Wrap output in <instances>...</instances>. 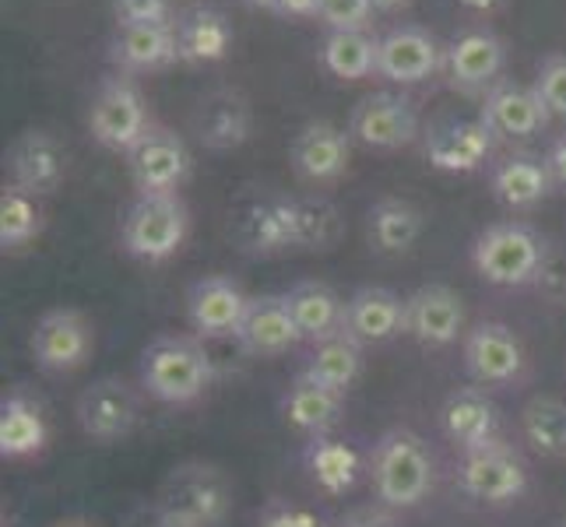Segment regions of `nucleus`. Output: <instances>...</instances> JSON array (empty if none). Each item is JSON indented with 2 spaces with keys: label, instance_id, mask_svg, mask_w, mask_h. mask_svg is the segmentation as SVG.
Wrapping results in <instances>:
<instances>
[{
  "label": "nucleus",
  "instance_id": "nucleus-1",
  "mask_svg": "<svg viewBox=\"0 0 566 527\" xmlns=\"http://www.w3.org/2000/svg\"><path fill=\"white\" fill-rule=\"evenodd\" d=\"M369 482L374 493L390 510H416L429 499L437 482V461L429 446L412 429H387L369 454Z\"/></svg>",
  "mask_w": 566,
  "mask_h": 527
},
{
  "label": "nucleus",
  "instance_id": "nucleus-2",
  "mask_svg": "<svg viewBox=\"0 0 566 527\" xmlns=\"http://www.w3.org/2000/svg\"><path fill=\"white\" fill-rule=\"evenodd\" d=\"M214 380V362L198 335H159L142 356L145 394L163 404L198 401Z\"/></svg>",
  "mask_w": 566,
  "mask_h": 527
},
{
  "label": "nucleus",
  "instance_id": "nucleus-3",
  "mask_svg": "<svg viewBox=\"0 0 566 527\" xmlns=\"http://www.w3.org/2000/svg\"><path fill=\"white\" fill-rule=\"evenodd\" d=\"M549 257V243L528 222L485 225L472 243V267L482 282L500 288H524L538 282V271Z\"/></svg>",
  "mask_w": 566,
  "mask_h": 527
},
{
  "label": "nucleus",
  "instance_id": "nucleus-4",
  "mask_svg": "<svg viewBox=\"0 0 566 527\" xmlns=\"http://www.w3.org/2000/svg\"><path fill=\"white\" fill-rule=\"evenodd\" d=\"M229 514V482L211 464H180L163 482L151 517L163 527H219Z\"/></svg>",
  "mask_w": 566,
  "mask_h": 527
},
{
  "label": "nucleus",
  "instance_id": "nucleus-5",
  "mask_svg": "<svg viewBox=\"0 0 566 527\" xmlns=\"http://www.w3.org/2000/svg\"><path fill=\"white\" fill-rule=\"evenodd\" d=\"M190 208L180 193H138L124 214L120 246L134 261L163 264L187 243Z\"/></svg>",
  "mask_w": 566,
  "mask_h": 527
},
{
  "label": "nucleus",
  "instance_id": "nucleus-6",
  "mask_svg": "<svg viewBox=\"0 0 566 527\" xmlns=\"http://www.w3.org/2000/svg\"><path fill=\"white\" fill-rule=\"evenodd\" d=\"M151 113L145 103V92L130 74H109L99 85L88 109L92 138L109 151L127 155L151 130Z\"/></svg>",
  "mask_w": 566,
  "mask_h": 527
},
{
  "label": "nucleus",
  "instance_id": "nucleus-7",
  "mask_svg": "<svg viewBox=\"0 0 566 527\" xmlns=\"http://www.w3.org/2000/svg\"><path fill=\"white\" fill-rule=\"evenodd\" d=\"M29 345H32V359L39 369L64 377V373H74V369H82L92 359L95 330L82 309L56 306L35 320Z\"/></svg>",
  "mask_w": 566,
  "mask_h": 527
},
{
  "label": "nucleus",
  "instance_id": "nucleus-8",
  "mask_svg": "<svg viewBox=\"0 0 566 527\" xmlns=\"http://www.w3.org/2000/svg\"><path fill=\"white\" fill-rule=\"evenodd\" d=\"M458 489L485 506L517 503L528 493V464L506 443H493L475 454H461Z\"/></svg>",
  "mask_w": 566,
  "mask_h": 527
},
{
  "label": "nucleus",
  "instance_id": "nucleus-9",
  "mask_svg": "<svg viewBox=\"0 0 566 527\" xmlns=\"http://www.w3.org/2000/svg\"><path fill=\"white\" fill-rule=\"evenodd\" d=\"M74 415L88 440L120 443L138 429V419H142L138 390L120 377H99L77 394Z\"/></svg>",
  "mask_w": 566,
  "mask_h": 527
},
{
  "label": "nucleus",
  "instance_id": "nucleus-10",
  "mask_svg": "<svg viewBox=\"0 0 566 527\" xmlns=\"http://www.w3.org/2000/svg\"><path fill=\"white\" fill-rule=\"evenodd\" d=\"M506 61L503 39L493 29H464L443 50V74L447 85L461 95H485L496 82Z\"/></svg>",
  "mask_w": 566,
  "mask_h": 527
},
{
  "label": "nucleus",
  "instance_id": "nucleus-11",
  "mask_svg": "<svg viewBox=\"0 0 566 527\" xmlns=\"http://www.w3.org/2000/svg\"><path fill=\"white\" fill-rule=\"evenodd\" d=\"M127 169L138 193H180L190 176V151L169 127H151L127 151Z\"/></svg>",
  "mask_w": 566,
  "mask_h": 527
},
{
  "label": "nucleus",
  "instance_id": "nucleus-12",
  "mask_svg": "<svg viewBox=\"0 0 566 527\" xmlns=\"http://www.w3.org/2000/svg\"><path fill=\"white\" fill-rule=\"evenodd\" d=\"M353 141L374 151H395L419 138V113L412 99H405L398 92H374L359 99L348 120Z\"/></svg>",
  "mask_w": 566,
  "mask_h": 527
},
{
  "label": "nucleus",
  "instance_id": "nucleus-13",
  "mask_svg": "<svg viewBox=\"0 0 566 527\" xmlns=\"http://www.w3.org/2000/svg\"><path fill=\"white\" fill-rule=\"evenodd\" d=\"M237 243L247 257H282L289 250H300L296 243V211H292V198H279V193H261L250 198L237 211Z\"/></svg>",
  "mask_w": 566,
  "mask_h": 527
},
{
  "label": "nucleus",
  "instance_id": "nucleus-14",
  "mask_svg": "<svg viewBox=\"0 0 566 527\" xmlns=\"http://www.w3.org/2000/svg\"><path fill=\"white\" fill-rule=\"evenodd\" d=\"M247 306H250V296L240 288V282H232L229 275H205L187 292V320L201 341H219V338L237 341Z\"/></svg>",
  "mask_w": 566,
  "mask_h": 527
},
{
  "label": "nucleus",
  "instance_id": "nucleus-15",
  "mask_svg": "<svg viewBox=\"0 0 566 527\" xmlns=\"http://www.w3.org/2000/svg\"><path fill=\"white\" fill-rule=\"evenodd\" d=\"M464 366L475 383L506 387L524 377L528 356H524V345L511 327L500 320H482L464 338Z\"/></svg>",
  "mask_w": 566,
  "mask_h": 527
},
{
  "label": "nucleus",
  "instance_id": "nucleus-16",
  "mask_svg": "<svg viewBox=\"0 0 566 527\" xmlns=\"http://www.w3.org/2000/svg\"><path fill=\"white\" fill-rule=\"evenodd\" d=\"M549 116L553 113L545 109L535 85H517L511 77H500V82L482 95V109H479V120L493 130L496 141L500 138L503 141H528L545 130Z\"/></svg>",
  "mask_w": 566,
  "mask_h": 527
},
{
  "label": "nucleus",
  "instance_id": "nucleus-17",
  "mask_svg": "<svg viewBox=\"0 0 566 527\" xmlns=\"http://www.w3.org/2000/svg\"><path fill=\"white\" fill-rule=\"evenodd\" d=\"M493 148H496V138L482 120H458V116H451V120H437L422 134L426 162L454 176L479 172L490 162Z\"/></svg>",
  "mask_w": 566,
  "mask_h": 527
},
{
  "label": "nucleus",
  "instance_id": "nucleus-18",
  "mask_svg": "<svg viewBox=\"0 0 566 527\" xmlns=\"http://www.w3.org/2000/svg\"><path fill=\"white\" fill-rule=\"evenodd\" d=\"M405 335L426 348H447L464 335V303L443 282L419 285L405 299Z\"/></svg>",
  "mask_w": 566,
  "mask_h": 527
},
{
  "label": "nucleus",
  "instance_id": "nucleus-19",
  "mask_svg": "<svg viewBox=\"0 0 566 527\" xmlns=\"http://www.w3.org/2000/svg\"><path fill=\"white\" fill-rule=\"evenodd\" d=\"M289 159L303 183H314V187L335 183L348 172L353 134L331 120H310L306 127H300L296 138H292Z\"/></svg>",
  "mask_w": 566,
  "mask_h": 527
},
{
  "label": "nucleus",
  "instance_id": "nucleus-20",
  "mask_svg": "<svg viewBox=\"0 0 566 527\" xmlns=\"http://www.w3.org/2000/svg\"><path fill=\"white\" fill-rule=\"evenodd\" d=\"M443 71V50L422 25H395L380 35L377 77L390 85H419Z\"/></svg>",
  "mask_w": 566,
  "mask_h": 527
},
{
  "label": "nucleus",
  "instance_id": "nucleus-21",
  "mask_svg": "<svg viewBox=\"0 0 566 527\" xmlns=\"http://www.w3.org/2000/svg\"><path fill=\"white\" fill-rule=\"evenodd\" d=\"M4 166L14 187L35 193V198H50L67 176V155L50 130H25L8 148Z\"/></svg>",
  "mask_w": 566,
  "mask_h": 527
},
{
  "label": "nucleus",
  "instance_id": "nucleus-22",
  "mask_svg": "<svg viewBox=\"0 0 566 527\" xmlns=\"http://www.w3.org/2000/svg\"><path fill=\"white\" fill-rule=\"evenodd\" d=\"M440 425L461 454H475L500 440V408L479 387H461L440 408Z\"/></svg>",
  "mask_w": 566,
  "mask_h": 527
},
{
  "label": "nucleus",
  "instance_id": "nucleus-23",
  "mask_svg": "<svg viewBox=\"0 0 566 527\" xmlns=\"http://www.w3.org/2000/svg\"><path fill=\"white\" fill-rule=\"evenodd\" d=\"M345 335L366 345H384L405 335V299L395 288L363 285L345 299Z\"/></svg>",
  "mask_w": 566,
  "mask_h": 527
},
{
  "label": "nucleus",
  "instance_id": "nucleus-24",
  "mask_svg": "<svg viewBox=\"0 0 566 527\" xmlns=\"http://www.w3.org/2000/svg\"><path fill=\"white\" fill-rule=\"evenodd\" d=\"M303 341L296 320H292V309L285 296H250L247 317L237 330V345L247 356L271 359V356H285L289 348H296Z\"/></svg>",
  "mask_w": 566,
  "mask_h": 527
},
{
  "label": "nucleus",
  "instance_id": "nucleus-25",
  "mask_svg": "<svg viewBox=\"0 0 566 527\" xmlns=\"http://www.w3.org/2000/svg\"><path fill=\"white\" fill-rule=\"evenodd\" d=\"M109 61L120 67V74H148L163 71L180 61V39H177V22L169 25H120Z\"/></svg>",
  "mask_w": 566,
  "mask_h": 527
},
{
  "label": "nucleus",
  "instance_id": "nucleus-26",
  "mask_svg": "<svg viewBox=\"0 0 566 527\" xmlns=\"http://www.w3.org/2000/svg\"><path fill=\"white\" fill-rule=\"evenodd\" d=\"M556 176L545 159L535 155H506L490 172L493 198L511 211H528L553 193Z\"/></svg>",
  "mask_w": 566,
  "mask_h": 527
},
{
  "label": "nucleus",
  "instance_id": "nucleus-27",
  "mask_svg": "<svg viewBox=\"0 0 566 527\" xmlns=\"http://www.w3.org/2000/svg\"><path fill=\"white\" fill-rule=\"evenodd\" d=\"M285 303L292 309L303 341H327L345 335V299L324 282H296L285 292Z\"/></svg>",
  "mask_w": 566,
  "mask_h": 527
},
{
  "label": "nucleus",
  "instance_id": "nucleus-28",
  "mask_svg": "<svg viewBox=\"0 0 566 527\" xmlns=\"http://www.w3.org/2000/svg\"><path fill=\"white\" fill-rule=\"evenodd\" d=\"M50 425L43 415V404L35 398L14 390L0 401V457L4 461H25L46 451Z\"/></svg>",
  "mask_w": 566,
  "mask_h": 527
},
{
  "label": "nucleus",
  "instance_id": "nucleus-29",
  "mask_svg": "<svg viewBox=\"0 0 566 527\" xmlns=\"http://www.w3.org/2000/svg\"><path fill=\"white\" fill-rule=\"evenodd\" d=\"M345 412V394L331 390L317 380H310L306 373H300L292 380L289 394L282 401V415L292 429H300L310 440L314 436H331V429L342 422Z\"/></svg>",
  "mask_w": 566,
  "mask_h": 527
},
{
  "label": "nucleus",
  "instance_id": "nucleus-30",
  "mask_svg": "<svg viewBox=\"0 0 566 527\" xmlns=\"http://www.w3.org/2000/svg\"><path fill=\"white\" fill-rule=\"evenodd\" d=\"M369 246L384 257H401L422 236V211L405 198H380L369 208Z\"/></svg>",
  "mask_w": 566,
  "mask_h": 527
},
{
  "label": "nucleus",
  "instance_id": "nucleus-31",
  "mask_svg": "<svg viewBox=\"0 0 566 527\" xmlns=\"http://www.w3.org/2000/svg\"><path fill=\"white\" fill-rule=\"evenodd\" d=\"M198 138L211 151H232L250 138V106L240 92H214L201 103Z\"/></svg>",
  "mask_w": 566,
  "mask_h": 527
},
{
  "label": "nucleus",
  "instance_id": "nucleus-32",
  "mask_svg": "<svg viewBox=\"0 0 566 527\" xmlns=\"http://www.w3.org/2000/svg\"><path fill=\"white\" fill-rule=\"evenodd\" d=\"M306 467L321 493L345 496L356 489V482L363 475V457L353 443L335 436H314L306 446Z\"/></svg>",
  "mask_w": 566,
  "mask_h": 527
},
{
  "label": "nucleus",
  "instance_id": "nucleus-33",
  "mask_svg": "<svg viewBox=\"0 0 566 527\" xmlns=\"http://www.w3.org/2000/svg\"><path fill=\"white\" fill-rule=\"evenodd\" d=\"M177 39L184 64H219L232 50V25L222 11L198 8L177 22Z\"/></svg>",
  "mask_w": 566,
  "mask_h": 527
},
{
  "label": "nucleus",
  "instance_id": "nucleus-34",
  "mask_svg": "<svg viewBox=\"0 0 566 527\" xmlns=\"http://www.w3.org/2000/svg\"><path fill=\"white\" fill-rule=\"evenodd\" d=\"M377 61H380V39L369 29H342V32L324 35L321 64L327 67V74L342 77V82L374 77Z\"/></svg>",
  "mask_w": 566,
  "mask_h": 527
},
{
  "label": "nucleus",
  "instance_id": "nucleus-35",
  "mask_svg": "<svg viewBox=\"0 0 566 527\" xmlns=\"http://www.w3.org/2000/svg\"><path fill=\"white\" fill-rule=\"evenodd\" d=\"M521 433L538 457L566 461V401L553 394L532 398L521 408Z\"/></svg>",
  "mask_w": 566,
  "mask_h": 527
},
{
  "label": "nucleus",
  "instance_id": "nucleus-36",
  "mask_svg": "<svg viewBox=\"0 0 566 527\" xmlns=\"http://www.w3.org/2000/svg\"><path fill=\"white\" fill-rule=\"evenodd\" d=\"M303 373L310 380H317L331 390H338V394H345V390L363 377V345L348 335L327 338V341L314 345Z\"/></svg>",
  "mask_w": 566,
  "mask_h": 527
},
{
  "label": "nucleus",
  "instance_id": "nucleus-37",
  "mask_svg": "<svg viewBox=\"0 0 566 527\" xmlns=\"http://www.w3.org/2000/svg\"><path fill=\"white\" fill-rule=\"evenodd\" d=\"M46 229V214L39 208V198L22 187L8 183L0 193V250L14 253L39 240V232Z\"/></svg>",
  "mask_w": 566,
  "mask_h": 527
},
{
  "label": "nucleus",
  "instance_id": "nucleus-38",
  "mask_svg": "<svg viewBox=\"0 0 566 527\" xmlns=\"http://www.w3.org/2000/svg\"><path fill=\"white\" fill-rule=\"evenodd\" d=\"M300 250H331L342 240V214L324 198H292Z\"/></svg>",
  "mask_w": 566,
  "mask_h": 527
},
{
  "label": "nucleus",
  "instance_id": "nucleus-39",
  "mask_svg": "<svg viewBox=\"0 0 566 527\" xmlns=\"http://www.w3.org/2000/svg\"><path fill=\"white\" fill-rule=\"evenodd\" d=\"M535 92L553 116H566V53L545 56L535 77Z\"/></svg>",
  "mask_w": 566,
  "mask_h": 527
},
{
  "label": "nucleus",
  "instance_id": "nucleus-40",
  "mask_svg": "<svg viewBox=\"0 0 566 527\" xmlns=\"http://www.w3.org/2000/svg\"><path fill=\"white\" fill-rule=\"evenodd\" d=\"M374 0H321V18L317 22L327 25V32L342 29H366L374 18Z\"/></svg>",
  "mask_w": 566,
  "mask_h": 527
},
{
  "label": "nucleus",
  "instance_id": "nucleus-41",
  "mask_svg": "<svg viewBox=\"0 0 566 527\" xmlns=\"http://www.w3.org/2000/svg\"><path fill=\"white\" fill-rule=\"evenodd\" d=\"M116 22L120 25H169V0H113Z\"/></svg>",
  "mask_w": 566,
  "mask_h": 527
},
{
  "label": "nucleus",
  "instance_id": "nucleus-42",
  "mask_svg": "<svg viewBox=\"0 0 566 527\" xmlns=\"http://www.w3.org/2000/svg\"><path fill=\"white\" fill-rule=\"evenodd\" d=\"M535 288L542 292L545 299H553L556 306H566V253H556L549 246V257H545Z\"/></svg>",
  "mask_w": 566,
  "mask_h": 527
},
{
  "label": "nucleus",
  "instance_id": "nucleus-43",
  "mask_svg": "<svg viewBox=\"0 0 566 527\" xmlns=\"http://www.w3.org/2000/svg\"><path fill=\"white\" fill-rule=\"evenodd\" d=\"M258 527H324L321 517L314 510H306V506H292V503H275L268 506L261 514Z\"/></svg>",
  "mask_w": 566,
  "mask_h": 527
},
{
  "label": "nucleus",
  "instance_id": "nucleus-44",
  "mask_svg": "<svg viewBox=\"0 0 566 527\" xmlns=\"http://www.w3.org/2000/svg\"><path fill=\"white\" fill-rule=\"evenodd\" d=\"M279 18H296V22H306V18H321V0H282Z\"/></svg>",
  "mask_w": 566,
  "mask_h": 527
},
{
  "label": "nucleus",
  "instance_id": "nucleus-45",
  "mask_svg": "<svg viewBox=\"0 0 566 527\" xmlns=\"http://www.w3.org/2000/svg\"><path fill=\"white\" fill-rule=\"evenodd\" d=\"M545 162H549L556 183L566 187V134H563V138H556V145L549 148V155H545Z\"/></svg>",
  "mask_w": 566,
  "mask_h": 527
},
{
  "label": "nucleus",
  "instance_id": "nucleus-46",
  "mask_svg": "<svg viewBox=\"0 0 566 527\" xmlns=\"http://www.w3.org/2000/svg\"><path fill=\"white\" fill-rule=\"evenodd\" d=\"M342 527H395V524L380 514H353V517L342 520Z\"/></svg>",
  "mask_w": 566,
  "mask_h": 527
},
{
  "label": "nucleus",
  "instance_id": "nucleus-47",
  "mask_svg": "<svg viewBox=\"0 0 566 527\" xmlns=\"http://www.w3.org/2000/svg\"><path fill=\"white\" fill-rule=\"evenodd\" d=\"M458 4H464L468 11H482V14H490V11L503 8L506 0H458Z\"/></svg>",
  "mask_w": 566,
  "mask_h": 527
},
{
  "label": "nucleus",
  "instance_id": "nucleus-48",
  "mask_svg": "<svg viewBox=\"0 0 566 527\" xmlns=\"http://www.w3.org/2000/svg\"><path fill=\"white\" fill-rule=\"evenodd\" d=\"M243 4H247V8H253V11H271V14H275L282 0H243Z\"/></svg>",
  "mask_w": 566,
  "mask_h": 527
},
{
  "label": "nucleus",
  "instance_id": "nucleus-49",
  "mask_svg": "<svg viewBox=\"0 0 566 527\" xmlns=\"http://www.w3.org/2000/svg\"><path fill=\"white\" fill-rule=\"evenodd\" d=\"M408 0H374V8L377 11H398V8H405Z\"/></svg>",
  "mask_w": 566,
  "mask_h": 527
},
{
  "label": "nucleus",
  "instance_id": "nucleus-50",
  "mask_svg": "<svg viewBox=\"0 0 566 527\" xmlns=\"http://www.w3.org/2000/svg\"><path fill=\"white\" fill-rule=\"evenodd\" d=\"M53 527H92V524H85V520H61V524H53Z\"/></svg>",
  "mask_w": 566,
  "mask_h": 527
},
{
  "label": "nucleus",
  "instance_id": "nucleus-51",
  "mask_svg": "<svg viewBox=\"0 0 566 527\" xmlns=\"http://www.w3.org/2000/svg\"><path fill=\"white\" fill-rule=\"evenodd\" d=\"M151 527H163V524H151Z\"/></svg>",
  "mask_w": 566,
  "mask_h": 527
},
{
  "label": "nucleus",
  "instance_id": "nucleus-52",
  "mask_svg": "<svg viewBox=\"0 0 566 527\" xmlns=\"http://www.w3.org/2000/svg\"><path fill=\"white\" fill-rule=\"evenodd\" d=\"M563 527H566V524H563Z\"/></svg>",
  "mask_w": 566,
  "mask_h": 527
}]
</instances>
